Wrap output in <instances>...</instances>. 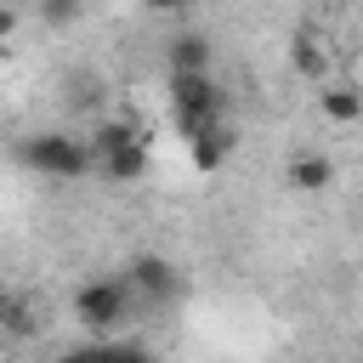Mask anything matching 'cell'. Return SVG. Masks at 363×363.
<instances>
[{
  "mask_svg": "<svg viewBox=\"0 0 363 363\" xmlns=\"http://www.w3.org/2000/svg\"><path fill=\"white\" fill-rule=\"evenodd\" d=\"M17 164L45 176V182H79L96 170L85 136H68V130H40V136H23L17 142Z\"/></svg>",
  "mask_w": 363,
  "mask_h": 363,
  "instance_id": "6da1fadb",
  "label": "cell"
},
{
  "mask_svg": "<svg viewBox=\"0 0 363 363\" xmlns=\"http://www.w3.org/2000/svg\"><path fill=\"white\" fill-rule=\"evenodd\" d=\"M221 113H227V91L210 74H170V125H176L182 142L210 130Z\"/></svg>",
  "mask_w": 363,
  "mask_h": 363,
  "instance_id": "7a4b0ae2",
  "label": "cell"
},
{
  "mask_svg": "<svg viewBox=\"0 0 363 363\" xmlns=\"http://www.w3.org/2000/svg\"><path fill=\"white\" fill-rule=\"evenodd\" d=\"M130 284L125 278H85L79 289H74V318L91 329V335H108V329H119L125 318H130Z\"/></svg>",
  "mask_w": 363,
  "mask_h": 363,
  "instance_id": "3957f363",
  "label": "cell"
},
{
  "mask_svg": "<svg viewBox=\"0 0 363 363\" xmlns=\"http://www.w3.org/2000/svg\"><path fill=\"white\" fill-rule=\"evenodd\" d=\"M125 284H130V295L136 301H147V306H170L182 289H187V278H182V267L176 261H164V255H130V267H125Z\"/></svg>",
  "mask_w": 363,
  "mask_h": 363,
  "instance_id": "277c9868",
  "label": "cell"
},
{
  "mask_svg": "<svg viewBox=\"0 0 363 363\" xmlns=\"http://www.w3.org/2000/svg\"><path fill=\"white\" fill-rule=\"evenodd\" d=\"M233 147H238V136H233V125H227V119H216L210 130H199V136L187 142V153H193V170H199V176L221 170V164L233 159Z\"/></svg>",
  "mask_w": 363,
  "mask_h": 363,
  "instance_id": "5b68a950",
  "label": "cell"
},
{
  "mask_svg": "<svg viewBox=\"0 0 363 363\" xmlns=\"http://www.w3.org/2000/svg\"><path fill=\"white\" fill-rule=\"evenodd\" d=\"M318 113L329 125H357L363 119V91L357 85H340V79H323L318 85Z\"/></svg>",
  "mask_w": 363,
  "mask_h": 363,
  "instance_id": "8992f818",
  "label": "cell"
},
{
  "mask_svg": "<svg viewBox=\"0 0 363 363\" xmlns=\"http://www.w3.org/2000/svg\"><path fill=\"white\" fill-rule=\"evenodd\" d=\"M164 62H170V74H210V40L199 28H182L164 45Z\"/></svg>",
  "mask_w": 363,
  "mask_h": 363,
  "instance_id": "52a82bcc",
  "label": "cell"
},
{
  "mask_svg": "<svg viewBox=\"0 0 363 363\" xmlns=\"http://www.w3.org/2000/svg\"><path fill=\"white\" fill-rule=\"evenodd\" d=\"M96 176L102 182H142L147 176V142H125V147H113V153H102L96 159Z\"/></svg>",
  "mask_w": 363,
  "mask_h": 363,
  "instance_id": "ba28073f",
  "label": "cell"
},
{
  "mask_svg": "<svg viewBox=\"0 0 363 363\" xmlns=\"http://www.w3.org/2000/svg\"><path fill=\"white\" fill-rule=\"evenodd\" d=\"M0 335H11V340H34L40 335V312H34L28 295L0 289Z\"/></svg>",
  "mask_w": 363,
  "mask_h": 363,
  "instance_id": "9c48e42d",
  "label": "cell"
},
{
  "mask_svg": "<svg viewBox=\"0 0 363 363\" xmlns=\"http://www.w3.org/2000/svg\"><path fill=\"white\" fill-rule=\"evenodd\" d=\"M289 68H295L306 85H323V79H329V51L318 45V34L301 28V34L289 40Z\"/></svg>",
  "mask_w": 363,
  "mask_h": 363,
  "instance_id": "30bf717a",
  "label": "cell"
},
{
  "mask_svg": "<svg viewBox=\"0 0 363 363\" xmlns=\"http://www.w3.org/2000/svg\"><path fill=\"white\" fill-rule=\"evenodd\" d=\"M284 182H289L295 193H323V187L335 182V164H329V153H295L289 170H284Z\"/></svg>",
  "mask_w": 363,
  "mask_h": 363,
  "instance_id": "8fae6325",
  "label": "cell"
},
{
  "mask_svg": "<svg viewBox=\"0 0 363 363\" xmlns=\"http://www.w3.org/2000/svg\"><path fill=\"white\" fill-rule=\"evenodd\" d=\"M125 142H142V130L130 125V119H102V125H91V159H102V153H113V147H125Z\"/></svg>",
  "mask_w": 363,
  "mask_h": 363,
  "instance_id": "7c38bea8",
  "label": "cell"
},
{
  "mask_svg": "<svg viewBox=\"0 0 363 363\" xmlns=\"http://www.w3.org/2000/svg\"><path fill=\"white\" fill-rule=\"evenodd\" d=\"M34 11H40L45 28H68V23L85 17V0H34Z\"/></svg>",
  "mask_w": 363,
  "mask_h": 363,
  "instance_id": "4fadbf2b",
  "label": "cell"
},
{
  "mask_svg": "<svg viewBox=\"0 0 363 363\" xmlns=\"http://www.w3.org/2000/svg\"><path fill=\"white\" fill-rule=\"evenodd\" d=\"M102 363H159L142 340H102Z\"/></svg>",
  "mask_w": 363,
  "mask_h": 363,
  "instance_id": "5bb4252c",
  "label": "cell"
},
{
  "mask_svg": "<svg viewBox=\"0 0 363 363\" xmlns=\"http://www.w3.org/2000/svg\"><path fill=\"white\" fill-rule=\"evenodd\" d=\"M17 23H23V11H17L11 0H0V51L11 45V34H17Z\"/></svg>",
  "mask_w": 363,
  "mask_h": 363,
  "instance_id": "9a60e30c",
  "label": "cell"
},
{
  "mask_svg": "<svg viewBox=\"0 0 363 363\" xmlns=\"http://www.w3.org/2000/svg\"><path fill=\"white\" fill-rule=\"evenodd\" d=\"M57 363H102V340H91V346H68V352H57Z\"/></svg>",
  "mask_w": 363,
  "mask_h": 363,
  "instance_id": "2e32d148",
  "label": "cell"
},
{
  "mask_svg": "<svg viewBox=\"0 0 363 363\" xmlns=\"http://www.w3.org/2000/svg\"><path fill=\"white\" fill-rule=\"evenodd\" d=\"M142 6H147L153 17H182V11L193 6V0H142Z\"/></svg>",
  "mask_w": 363,
  "mask_h": 363,
  "instance_id": "e0dca14e",
  "label": "cell"
},
{
  "mask_svg": "<svg viewBox=\"0 0 363 363\" xmlns=\"http://www.w3.org/2000/svg\"><path fill=\"white\" fill-rule=\"evenodd\" d=\"M357 363H363V335H357Z\"/></svg>",
  "mask_w": 363,
  "mask_h": 363,
  "instance_id": "ac0fdd59",
  "label": "cell"
},
{
  "mask_svg": "<svg viewBox=\"0 0 363 363\" xmlns=\"http://www.w3.org/2000/svg\"><path fill=\"white\" fill-rule=\"evenodd\" d=\"M357 91H363V79H357Z\"/></svg>",
  "mask_w": 363,
  "mask_h": 363,
  "instance_id": "d6986e66",
  "label": "cell"
}]
</instances>
